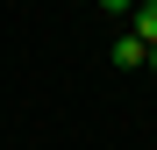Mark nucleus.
<instances>
[{
	"label": "nucleus",
	"instance_id": "7ed1b4c3",
	"mask_svg": "<svg viewBox=\"0 0 157 150\" xmlns=\"http://www.w3.org/2000/svg\"><path fill=\"white\" fill-rule=\"evenodd\" d=\"M100 7H107V14H128V7H136V0H100Z\"/></svg>",
	"mask_w": 157,
	"mask_h": 150
},
{
	"label": "nucleus",
	"instance_id": "f257e3e1",
	"mask_svg": "<svg viewBox=\"0 0 157 150\" xmlns=\"http://www.w3.org/2000/svg\"><path fill=\"white\" fill-rule=\"evenodd\" d=\"M114 64H121V71H136V64H150V43H143L136 29H128V36H114Z\"/></svg>",
	"mask_w": 157,
	"mask_h": 150
},
{
	"label": "nucleus",
	"instance_id": "20e7f679",
	"mask_svg": "<svg viewBox=\"0 0 157 150\" xmlns=\"http://www.w3.org/2000/svg\"><path fill=\"white\" fill-rule=\"evenodd\" d=\"M150 71H157V43H150Z\"/></svg>",
	"mask_w": 157,
	"mask_h": 150
},
{
	"label": "nucleus",
	"instance_id": "f03ea898",
	"mask_svg": "<svg viewBox=\"0 0 157 150\" xmlns=\"http://www.w3.org/2000/svg\"><path fill=\"white\" fill-rule=\"evenodd\" d=\"M128 14H136V36H143V43H157V0H136Z\"/></svg>",
	"mask_w": 157,
	"mask_h": 150
}]
</instances>
